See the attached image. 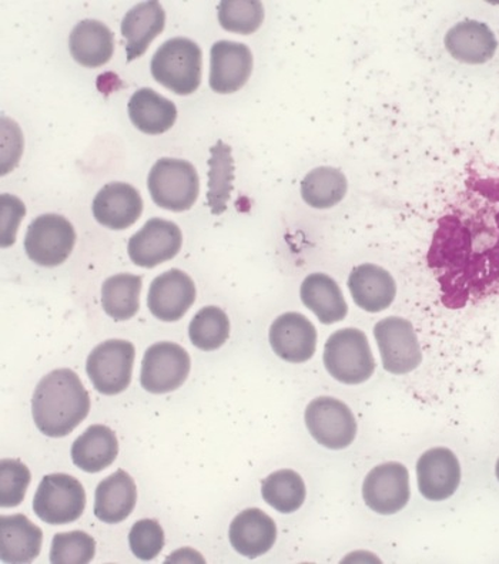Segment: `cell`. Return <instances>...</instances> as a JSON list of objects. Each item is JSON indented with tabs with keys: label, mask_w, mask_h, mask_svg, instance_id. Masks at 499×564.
I'll use <instances>...</instances> for the list:
<instances>
[{
	"label": "cell",
	"mask_w": 499,
	"mask_h": 564,
	"mask_svg": "<svg viewBox=\"0 0 499 564\" xmlns=\"http://www.w3.org/2000/svg\"><path fill=\"white\" fill-rule=\"evenodd\" d=\"M118 437L105 425L87 427L85 434L77 437L72 446L74 464L87 474H98L109 468L118 458Z\"/></svg>",
	"instance_id": "d4e9b609"
},
{
	"label": "cell",
	"mask_w": 499,
	"mask_h": 564,
	"mask_svg": "<svg viewBox=\"0 0 499 564\" xmlns=\"http://www.w3.org/2000/svg\"><path fill=\"white\" fill-rule=\"evenodd\" d=\"M143 200L138 189L126 183H109L94 202V216L100 226L110 230H126L139 220Z\"/></svg>",
	"instance_id": "ac0fdd59"
},
{
	"label": "cell",
	"mask_w": 499,
	"mask_h": 564,
	"mask_svg": "<svg viewBox=\"0 0 499 564\" xmlns=\"http://www.w3.org/2000/svg\"><path fill=\"white\" fill-rule=\"evenodd\" d=\"M229 538L237 553L256 558L263 556L274 546L278 527L263 510L247 509L232 520Z\"/></svg>",
	"instance_id": "d6986e66"
},
{
	"label": "cell",
	"mask_w": 499,
	"mask_h": 564,
	"mask_svg": "<svg viewBox=\"0 0 499 564\" xmlns=\"http://www.w3.org/2000/svg\"><path fill=\"white\" fill-rule=\"evenodd\" d=\"M420 494L431 502H443L457 492L462 484V466L448 447H433L416 462Z\"/></svg>",
	"instance_id": "5bb4252c"
},
{
	"label": "cell",
	"mask_w": 499,
	"mask_h": 564,
	"mask_svg": "<svg viewBox=\"0 0 499 564\" xmlns=\"http://www.w3.org/2000/svg\"><path fill=\"white\" fill-rule=\"evenodd\" d=\"M324 367L336 381L358 386L376 371V359L366 334L360 329L336 330L324 347Z\"/></svg>",
	"instance_id": "277c9868"
},
{
	"label": "cell",
	"mask_w": 499,
	"mask_h": 564,
	"mask_svg": "<svg viewBox=\"0 0 499 564\" xmlns=\"http://www.w3.org/2000/svg\"><path fill=\"white\" fill-rule=\"evenodd\" d=\"M96 553L95 539L85 532L57 533L53 538L51 562L55 564H86Z\"/></svg>",
	"instance_id": "e575fe53"
},
{
	"label": "cell",
	"mask_w": 499,
	"mask_h": 564,
	"mask_svg": "<svg viewBox=\"0 0 499 564\" xmlns=\"http://www.w3.org/2000/svg\"><path fill=\"white\" fill-rule=\"evenodd\" d=\"M113 32L99 21H82L70 33V55L85 67H100L113 56Z\"/></svg>",
	"instance_id": "4316f807"
},
{
	"label": "cell",
	"mask_w": 499,
	"mask_h": 564,
	"mask_svg": "<svg viewBox=\"0 0 499 564\" xmlns=\"http://www.w3.org/2000/svg\"><path fill=\"white\" fill-rule=\"evenodd\" d=\"M130 549L140 561H152L164 547V532L154 520H139L129 533Z\"/></svg>",
	"instance_id": "8d00e7d4"
},
{
	"label": "cell",
	"mask_w": 499,
	"mask_h": 564,
	"mask_svg": "<svg viewBox=\"0 0 499 564\" xmlns=\"http://www.w3.org/2000/svg\"><path fill=\"white\" fill-rule=\"evenodd\" d=\"M347 178L338 169L317 167L312 170L302 182L303 200L310 207L332 208L346 197Z\"/></svg>",
	"instance_id": "4dcf8cb0"
},
{
	"label": "cell",
	"mask_w": 499,
	"mask_h": 564,
	"mask_svg": "<svg viewBox=\"0 0 499 564\" xmlns=\"http://www.w3.org/2000/svg\"><path fill=\"white\" fill-rule=\"evenodd\" d=\"M253 72V55L243 43L216 42L210 52V87L220 95L240 90Z\"/></svg>",
	"instance_id": "e0dca14e"
},
{
	"label": "cell",
	"mask_w": 499,
	"mask_h": 564,
	"mask_svg": "<svg viewBox=\"0 0 499 564\" xmlns=\"http://www.w3.org/2000/svg\"><path fill=\"white\" fill-rule=\"evenodd\" d=\"M445 47L454 59L468 65H482L496 55V35L486 23L464 21L449 29Z\"/></svg>",
	"instance_id": "44dd1931"
},
{
	"label": "cell",
	"mask_w": 499,
	"mask_h": 564,
	"mask_svg": "<svg viewBox=\"0 0 499 564\" xmlns=\"http://www.w3.org/2000/svg\"><path fill=\"white\" fill-rule=\"evenodd\" d=\"M43 533L25 514L0 518V554L4 563H31L41 553Z\"/></svg>",
	"instance_id": "603a6c76"
},
{
	"label": "cell",
	"mask_w": 499,
	"mask_h": 564,
	"mask_svg": "<svg viewBox=\"0 0 499 564\" xmlns=\"http://www.w3.org/2000/svg\"><path fill=\"white\" fill-rule=\"evenodd\" d=\"M191 341L202 351H216L230 337V321L219 306H206L192 319L188 327Z\"/></svg>",
	"instance_id": "d6a6232c"
},
{
	"label": "cell",
	"mask_w": 499,
	"mask_h": 564,
	"mask_svg": "<svg viewBox=\"0 0 499 564\" xmlns=\"http://www.w3.org/2000/svg\"><path fill=\"white\" fill-rule=\"evenodd\" d=\"M382 367L392 376H405L423 362L419 338L410 321L400 317L381 319L375 327Z\"/></svg>",
	"instance_id": "30bf717a"
},
{
	"label": "cell",
	"mask_w": 499,
	"mask_h": 564,
	"mask_svg": "<svg viewBox=\"0 0 499 564\" xmlns=\"http://www.w3.org/2000/svg\"><path fill=\"white\" fill-rule=\"evenodd\" d=\"M0 208H2V247H11L17 241L19 224L26 214L25 204L11 194H2L0 197Z\"/></svg>",
	"instance_id": "74e56055"
},
{
	"label": "cell",
	"mask_w": 499,
	"mask_h": 564,
	"mask_svg": "<svg viewBox=\"0 0 499 564\" xmlns=\"http://www.w3.org/2000/svg\"><path fill=\"white\" fill-rule=\"evenodd\" d=\"M496 474H497V479H498V482H499V459L497 462Z\"/></svg>",
	"instance_id": "f35d334b"
},
{
	"label": "cell",
	"mask_w": 499,
	"mask_h": 564,
	"mask_svg": "<svg viewBox=\"0 0 499 564\" xmlns=\"http://www.w3.org/2000/svg\"><path fill=\"white\" fill-rule=\"evenodd\" d=\"M302 301L310 311L316 314L322 324L340 323L347 317L348 306L337 282L328 276L316 272L303 281L300 290Z\"/></svg>",
	"instance_id": "484cf974"
},
{
	"label": "cell",
	"mask_w": 499,
	"mask_h": 564,
	"mask_svg": "<svg viewBox=\"0 0 499 564\" xmlns=\"http://www.w3.org/2000/svg\"><path fill=\"white\" fill-rule=\"evenodd\" d=\"M142 276L118 274L110 276L101 286V306L116 321L133 318L140 308Z\"/></svg>",
	"instance_id": "f546056e"
},
{
	"label": "cell",
	"mask_w": 499,
	"mask_h": 564,
	"mask_svg": "<svg viewBox=\"0 0 499 564\" xmlns=\"http://www.w3.org/2000/svg\"><path fill=\"white\" fill-rule=\"evenodd\" d=\"M202 48L187 37L164 42L150 63L154 80L181 96L195 94L202 83Z\"/></svg>",
	"instance_id": "3957f363"
},
{
	"label": "cell",
	"mask_w": 499,
	"mask_h": 564,
	"mask_svg": "<svg viewBox=\"0 0 499 564\" xmlns=\"http://www.w3.org/2000/svg\"><path fill=\"white\" fill-rule=\"evenodd\" d=\"M148 187L159 207L181 213L196 203L200 182L195 165L186 160L160 159L150 170Z\"/></svg>",
	"instance_id": "5b68a950"
},
{
	"label": "cell",
	"mask_w": 499,
	"mask_h": 564,
	"mask_svg": "<svg viewBox=\"0 0 499 564\" xmlns=\"http://www.w3.org/2000/svg\"><path fill=\"white\" fill-rule=\"evenodd\" d=\"M76 245L74 226L59 214H43L28 228L25 250L29 259L42 267L63 264Z\"/></svg>",
	"instance_id": "ba28073f"
},
{
	"label": "cell",
	"mask_w": 499,
	"mask_h": 564,
	"mask_svg": "<svg viewBox=\"0 0 499 564\" xmlns=\"http://www.w3.org/2000/svg\"><path fill=\"white\" fill-rule=\"evenodd\" d=\"M429 267L449 310L499 294V180H477L440 218Z\"/></svg>",
	"instance_id": "6da1fadb"
},
{
	"label": "cell",
	"mask_w": 499,
	"mask_h": 564,
	"mask_svg": "<svg viewBox=\"0 0 499 564\" xmlns=\"http://www.w3.org/2000/svg\"><path fill=\"white\" fill-rule=\"evenodd\" d=\"M89 411V392L72 369H55L47 373L33 393V420L37 430L50 437L72 434Z\"/></svg>",
	"instance_id": "7a4b0ae2"
},
{
	"label": "cell",
	"mask_w": 499,
	"mask_h": 564,
	"mask_svg": "<svg viewBox=\"0 0 499 564\" xmlns=\"http://www.w3.org/2000/svg\"><path fill=\"white\" fill-rule=\"evenodd\" d=\"M31 479V470L22 462L3 459L0 464V505L3 508L21 505Z\"/></svg>",
	"instance_id": "d590c367"
},
{
	"label": "cell",
	"mask_w": 499,
	"mask_h": 564,
	"mask_svg": "<svg viewBox=\"0 0 499 564\" xmlns=\"http://www.w3.org/2000/svg\"><path fill=\"white\" fill-rule=\"evenodd\" d=\"M164 24H166V13L156 0L139 3L126 13L122 35L128 42L126 53H128L129 63L144 55L150 43L163 32Z\"/></svg>",
	"instance_id": "7402d4cb"
},
{
	"label": "cell",
	"mask_w": 499,
	"mask_h": 564,
	"mask_svg": "<svg viewBox=\"0 0 499 564\" xmlns=\"http://www.w3.org/2000/svg\"><path fill=\"white\" fill-rule=\"evenodd\" d=\"M210 154L207 162V206L210 207L211 214L220 216L227 210V202L230 200L232 182H235V160H232L230 145L223 140L213 145Z\"/></svg>",
	"instance_id": "f1b7e54d"
},
{
	"label": "cell",
	"mask_w": 499,
	"mask_h": 564,
	"mask_svg": "<svg viewBox=\"0 0 499 564\" xmlns=\"http://www.w3.org/2000/svg\"><path fill=\"white\" fill-rule=\"evenodd\" d=\"M134 345L123 339H110L98 345L87 358L86 372L96 391L118 395L132 381Z\"/></svg>",
	"instance_id": "52a82bcc"
},
{
	"label": "cell",
	"mask_w": 499,
	"mask_h": 564,
	"mask_svg": "<svg viewBox=\"0 0 499 564\" xmlns=\"http://www.w3.org/2000/svg\"><path fill=\"white\" fill-rule=\"evenodd\" d=\"M261 495L271 508L280 513H293L302 508L305 500V485L302 476L292 469L274 471L263 480Z\"/></svg>",
	"instance_id": "1f68e13d"
},
{
	"label": "cell",
	"mask_w": 499,
	"mask_h": 564,
	"mask_svg": "<svg viewBox=\"0 0 499 564\" xmlns=\"http://www.w3.org/2000/svg\"><path fill=\"white\" fill-rule=\"evenodd\" d=\"M182 241V231L176 223L150 218L142 230L130 238L128 252L135 265L154 269L173 260L181 251Z\"/></svg>",
	"instance_id": "4fadbf2b"
},
{
	"label": "cell",
	"mask_w": 499,
	"mask_h": 564,
	"mask_svg": "<svg viewBox=\"0 0 499 564\" xmlns=\"http://www.w3.org/2000/svg\"><path fill=\"white\" fill-rule=\"evenodd\" d=\"M129 118L147 134H163L173 128L177 119V107L152 89H140L130 97Z\"/></svg>",
	"instance_id": "83f0119b"
},
{
	"label": "cell",
	"mask_w": 499,
	"mask_h": 564,
	"mask_svg": "<svg viewBox=\"0 0 499 564\" xmlns=\"http://www.w3.org/2000/svg\"><path fill=\"white\" fill-rule=\"evenodd\" d=\"M135 499V485L132 476L123 469L116 470L98 486L95 496V514L100 522L120 523L132 514Z\"/></svg>",
	"instance_id": "cb8c5ba5"
},
{
	"label": "cell",
	"mask_w": 499,
	"mask_h": 564,
	"mask_svg": "<svg viewBox=\"0 0 499 564\" xmlns=\"http://www.w3.org/2000/svg\"><path fill=\"white\" fill-rule=\"evenodd\" d=\"M217 14L223 29L240 35H251L264 21L263 3L257 0H223Z\"/></svg>",
	"instance_id": "836d02e7"
},
{
	"label": "cell",
	"mask_w": 499,
	"mask_h": 564,
	"mask_svg": "<svg viewBox=\"0 0 499 564\" xmlns=\"http://www.w3.org/2000/svg\"><path fill=\"white\" fill-rule=\"evenodd\" d=\"M86 494L74 476L47 475L39 485L33 510L47 524L76 522L84 514Z\"/></svg>",
	"instance_id": "8992f818"
},
{
	"label": "cell",
	"mask_w": 499,
	"mask_h": 564,
	"mask_svg": "<svg viewBox=\"0 0 499 564\" xmlns=\"http://www.w3.org/2000/svg\"><path fill=\"white\" fill-rule=\"evenodd\" d=\"M195 301V282L181 270L173 269L164 272L150 285L148 295L150 313L164 323H174L183 318Z\"/></svg>",
	"instance_id": "9a60e30c"
},
{
	"label": "cell",
	"mask_w": 499,
	"mask_h": 564,
	"mask_svg": "<svg viewBox=\"0 0 499 564\" xmlns=\"http://www.w3.org/2000/svg\"><path fill=\"white\" fill-rule=\"evenodd\" d=\"M354 303L367 313H381L394 303L397 285L389 271L376 264L356 267L348 276Z\"/></svg>",
	"instance_id": "ffe728a7"
},
{
	"label": "cell",
	"mask_w": 499,
	"mask_h": 564,
	"mask_svg": "<svg viewBox=\"0 0 499 564\" xmlns=\"http://www.w3.org/2000/svg\"><path fill=\"white\" fill-rule=\"evenodd\" d=\"M362 498L372 512L382 517L399 513L411 498L409 469L399 462L376 466L362 484Z\"/></svg>",
	"instance_id": "8fae6325"
},
{
	"label": "cell",
	"mask_w": 499,
	"mask_h": 564,
	"mask_svg": "<svg viewBox=\"0 0 499 564\" xmlns=\"http://www.w3.org/2000/svg\"><path fill=\"white\" fill-rule=\"evenodd\" d=\"M305 425L327 449H346L357 436V421L350 408L332 397H319L308 403Z\"/></svg>",
	"instance_id": "9c48e42d"
},
{
	"label": "cell",
	"mask_w": 499,
	"mask_h": 564,
	"mask_svg": "<svg viewBox=\"0 0 499 564\" xmlns=\"http://www.w3.org/2000/svg\"><path fill=\"white\" fill-rule=\"evenodd\" d=\"M269 338L275 355L285 362H307L316 354L317 329L303 314L280 315L271 324Z\"/></svg>",
	"instance_id": "2e32d148"
},
{
	"label": "cell",
	"mask_w": 499,
	"mask_h": 564,
	"mask_svg": "<svg viewBox=\"0 0 499 564\" xmlns=\"http://www.w3.org/2000/svg\"><path fill=\"white\" fill-rule=\"evenodd\" d=\"M186 349L173 343L152 345L144 354L140 382L152 393H167L181 388L191 373Z\"/></svg>",
	"instance_id": "7c38bea8"
}]
</instances>
